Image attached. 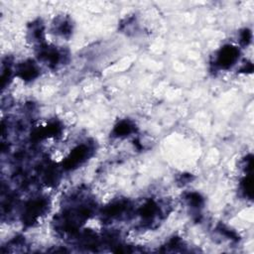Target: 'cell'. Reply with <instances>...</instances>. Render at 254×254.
I'll list each match as a JSON object with an SVG mask.
<instances>
[{"label":"cell","mask_w":254,"mask_h":254,"mask_svg":"<svg viewBox=\"0 0 254 254\" xmlns=\"http://www.w3.org/2000/svg\"><path fill=\"white\" fill-rule=\"evenodd\" d=\"M139 215L144 222L153 223L160 215V207L156 201L150 199L139 208Z\"/></svg>","instance_id":"obj_4"},{"label":"cell","mask_w":254,"mask_h":254,"mask_svg":"<svg viewBox=\"0 0 254 254\" xmlns=\"http://www.w3.org/2000/svg\"><path fill=\"white\" fill-rule=\"evenodd\" d=\"M250 41H251V32L245 29L240 35V43L243 46H247L250 43Z\"/></svg>","instance_id":"obj_13"},{"label":"cell","mask_w":254,"mask_h":254,"mask_svg":"<svg viewBox=\"0 0 254 254\" xmlns=\"http://www.w3.org/2000/svg\"><path fill=\"white\" fill-rule=\"evenodd\" d=\"M241 189L246 196L252 197V179L250 175L246 176L241 182Z\"/></svg>","instance_id":"obj_12"},{"label":"cell","mask_w":254,"mask_h":254,"mask_svg":"<svg viewBox=\"0 0 254 254\" xmlns=\"http://www.w3.org/2000/svg\"><path fill=\"white\" fill-rule=\"evenodd\" d=\"M30 33L32 35V38L34 39V41H42L43 38V34H44V29H43V25L41 22H37V23H33L32 27L30 29Z\"/></svg>","instance_id":"obj_11"},{"label":"cell","mask_w":254,"mask_h":254,"mask_svg":"<svg viewBox=\"0 0 254 254\" xmlns=\"http://www.w3.org/2000/svg\"><path fill=\"white\" fill-rule=\"evenodd\" d=\"M128 208V201L126 200H118L115 202H112L111 204L107 205L103 209V216L109 219L117 218L120 215H122Z\"/></svg>","instance_id":"obj_6"},{"label":"cell","mask_w":254,"mask_h":254,"mask_svg":"<svg viewBox=\"0 0 254 254\" xmlns=\"http://www.w3.org/2000/svg\"><path fill=\"white\" fill-rule=\"evenodd\" d=\"M135 130L134 128V125L128 121V120H122L120 122H118L113 131H112V135L114 137H117V138H121V137H125V136H128L130 135L131 133H133Z\"/></svg>","instance_id":"obj_8"},{"label":"cell","mask_w":254,"mask_h":254,"mask_svg":"<svg viewBox=\"0 0 254 254\" xmlns=\"http://www.w3.org/2000/svg\"><path fill=\"white\" fill-rule=\"evenodd\" d=\"M71 30H72L71 23L68 19L61 18L55 24V31L57 32V34H59L63 37L69 36L71 33Z\"/></svg>","instance_id":"obj_9"},{"label":"cell","mask_w":254,"mask_h":254,"mask_svg":"<svg viewBox=\"0 0 254 254\" xmlns=\"http://www.w3.org/2000/svg\"><path fill=\"white\" fill-rule=\"evenodd\" d=\"M239 58V50L236 47L227 45L222 47L215 59V65L221 69H227L231 67Z\"/></svg>","instance_id":"obj_3"},{"label":"cell","mask_w":254,"mask_h":254,"mask_svg":"<svg viewBox=\"0 0 254 254\" xmlns=\"http://www.w3.org/2000/svg\"><path fill=\"white\" fill-rule=\"evenodd\" d=\"M48 201L45 198L38 197L31 199L28 201L24 207L23 212V220L25 223L32 224L34 221L38 219L48 208Z\"/></svg>","instance_id":"obj_1"},{"label":"cell","mask_w":254,"mask_h":254,"mask_svg":"<svg viewBox=\"0 0 254 254\" xmlns=\"http://www.w3.org/2000/svg\"><path fill=\"white\" fill-rule=\"evenodd\" d=\"M18 76H20L23 80H33L39 74V69L36 64L32 61H25L21 63L16 68Z\"/></svg>","instance_id":"obj_5"},{"label":"cell","mask_w":254,"mask_h":254,"mask_svg":"<svg viewBox=\"0 0 254 254\" xmlns=\"http://www.w3.org/2000/svg\"><path fill=\"white\" fill-rule=\"evenodd\" d=\"M90 153L91 149L87 145L81 144L76 146L64 161V168L65 170H73L77 168L87 160V158L90 156Z\"/></svg>","instance_id":"obj_2"},{"label":"cell","mask_w":254,"mask_h":254,"mask_svg":"<svg viewBox=\"0 0 254 254\" xmlns=\"http://www.w3.org/2000/svg\"><path fill=\"white\" fill-rule=\"evenodd\" d=\"M186 200L188 204L194 208V209H199L203 205V198L200 196L199 193L197 192H190L186 195Z\"/></svg>","instance_id":"obj_10"},{"label":"cell","mask_w":254,"mask_h":254,"mask_svg":"<svg viewBox=\"0 0 254 254\" xmlns=\"http://www.w3.org/2000/svg\"><path fill=\"white\" fill-rule=\"evenodd\" d=\"M40 59L45 61L50 66H56L59 62L61 61V54L58 52L56 48H50V47H41L40 53H39Z\"/></svg>","instance_id":"obj_7"}]
</instances>
